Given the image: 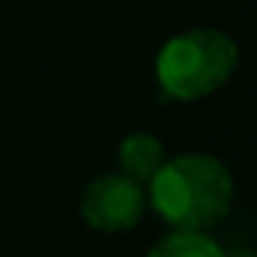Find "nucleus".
<instances>
[{
	"mask_svg": "<svg viewBox=\"0 0 257 257\" xmlns=\"http://www.w3.org/2000/svg\"><path fill=\"white\" fill-rule=\"evenodd\" d=\"M149 206L173 230L206 233L233 209V176L212 155H179L155 173Z\"/></svg>",
	"mask_w": 257,
	"mask_h": 257,
	"instance_id": "nucleus-1",
	"label": "nucleus"
},
{
	"mask_svg": "<svg viewBox=\"0 0 257 257\" xmlns=\"http://www.w3.org/2000/svg\"><path fill=\"white\" fill-rule=\"evenodd\" d=\"M239 64L236 43L215 28H194L164 43L155 73L161 91L173 100H203L230 82Z\"/></svg>",
	"mask_w": 257,
	"mask_h": 257,
	"instance_id": "nucleus-2",
	"label": "nucleus"
},
{
	"mask_svg": "<svg viewBox=\"0 0 257 257\" xmlns=\"http://www.w3.org/2000/svg\"><path fill=\"white\" fill-rule=\"evenodd\" d=\"M149 197L140 182L127 179L124 173H106L82 191L79 212L85 224L100 233H124L140 224Z\"/></svg>",
	"mask_w": 257,
	"mask_h": 257,
	"instance_id": "nucleus-3",
	"label": "nucleus"
},
{
	"mask_svg": "<svg viewBox=\"0 0 257 257\" xmlns=\"http://www.w3.org/2000/svg\"><path fill=\"white\" fill-rule=\"evenodd\" d=\"M167 164V152L158 137L152 134H131L124 137L118 146V167L127 179H134L140 185H149L155 173Z\"/></svg>",
	"mask_w": 257,
	"mask_h": 257,
	"instance_id": "nucleus-4",
	"label": "nucleus"
},
{
	"mask_svg": "<svg viewBox=\"0 0 257 257\" xmlns=\"http://www.w3.org/2000/svg\"><path fill=\"white\" fill-rule=\"evenodd\" d=\"M149 257H227V254L209 233L173 230L149 251Z\"/></svg>",
	"mask_w": 257,
	"mask_h": 257,
	"instance_id": "nucleus-5",
	"label": "nucleus"
},
{
	"mask_svg": "<svg viewBox=\"0 0 257 257\" xmlns=\"http://www.w3.org/2000/svg\"><path fill=\"white\" fill-rule=\"evenodd\" d=\"M227 257H257L254 251H236V254H227Z\"/></svg>",
	"mask_w": 257,
	"mask_h": 257,
	"instance_id": "nucleus-6",
	"label": "nucleus"
}]
</instances>
